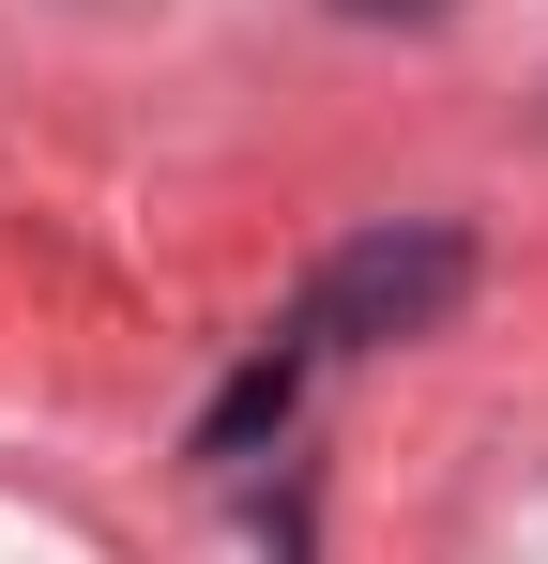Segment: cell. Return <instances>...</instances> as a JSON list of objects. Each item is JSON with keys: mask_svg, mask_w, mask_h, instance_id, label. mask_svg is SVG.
I'll list each match as a JSON object with an SVG mask.
<instances>
[{"mask_svg": "<svg viewBox=\"0 0 548 564\" xmlns=\"http://www.w3.org/2000/svg\"><path fill=\"white\" fill-rule=\"evenodd\" d=\"M457 290H472V245H457V229H365V245H336L320 290H305V351L427 336V321H457Z\"/></svg>", "mask_w": 548, "mask_h": 564, "instance_id": "6da1fadb", "label": "cell"}, {"mask_svg": "<svg viewBox=\"0 0 548 564\" xmlns=\"http://www.w3.org/2000/svg\"><path fill=\"white\" fill-rule=\"evenodd\" d=\"M289 381H305V351H260V367H244L213 412H198V458H244L260 427H289Z\"/></svg>", "mask_w": 548, "mask_h": 564, "instance_id": "7a4b0ae2", "label": "cell"}, {"mask_svg": "<svg viewBox=\"0 0 548 564\" xmlns=\"http://www.w3.org/2000/svg\"><path fill=\"white\" fill-rule=\"evenodd\" d=\"M336 15H365V31H427V15H457V0H336Z\"/></svg>", "mask_w": 548, "mask_h": 564, "instance_id": "3957f363", "label": "cell"}]
</instances>
